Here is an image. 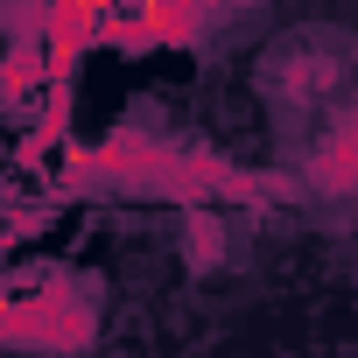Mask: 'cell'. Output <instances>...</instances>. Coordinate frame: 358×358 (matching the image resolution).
<instances>
[{
  "label": "cell",
  "mask_w": 358,
  "mask_h": 358,
  "mask_svg": "<svg viewBox=\"0 0 358 358\" xmlns=\"http://www.w3.org/2000/svg\"><path fill=\"white\" fill-rule=\"evenodd\" d=\"M176 141H155L141 127H120L106 141H85L64 155V190H155L169 183V169H176Z\"/></svg>",
  "instance_id": "cell-2"
},
{
  "label": "cell",
  "mask_w": 358,
  "mask_h": 358,
  "mask_svg": "<svg viewBox=\"0 0 358 358\" xmlns=\"http://www.w3.org/2000/svg\"><path fill=\"white\" fill-rule=\"evenodd\" d=\"M50 92V57H43V36H8V50H0V106H15L36 120Z\"/></svg>",
  "instance_id": "cell-3"
},
{
  "label": "cell",
  "mask_w": 358,
  "mask_h": 358,
  "mask_svg": "<svg viewBox=\"0 0 358 358\" xmlns=\"http://www.w3.org/2000/svg\"><path fill=\"white\" fill-rule=\"evenodd\" d=\"M92 330H99L92 295H85L71 274L36 281L22 302H0V344H8V351H50V358H71V351L92 344Z\"/></svg>",
  "instance_id": "cell-1"
},
{
  "label": "cell",
  "mask_w": 358,
  "mask_h": 358,
  "mask_svg": "<svg viewBox=\"0 0 358 358\" xmlns=\"http://www.w3.org/2000/svg\"><path fill=\"white\" fill-rule=\"evenodd\" d=\"M309 190L323 197H358V106L330 127V141L309 155Z\"/></svg>",
  "instance_id": "cell-4"
},
{
  "label": "cell",
  "mask_w": 358,
  "mask_h": 358,
  "mask_svg": "<svg viewBox=\"0 0 358 358\" xmlns=\"http://www.w3.org/2000/svg\"><path fill=\"white\" fill-rule=\"evenodd\" d=\"M183 239H190V267H218L225 260V218L204 204V211H183Z\"/></svg>",
  "instance_id": "cell-5"
}]
</instances>
